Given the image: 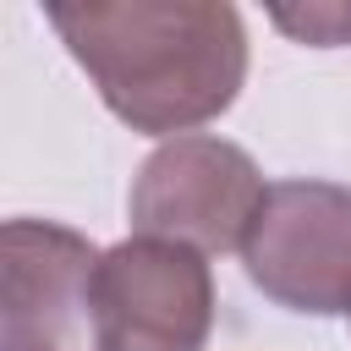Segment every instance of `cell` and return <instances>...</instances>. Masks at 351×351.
<instances>
[{
  "label": "cell",
  "instance_id": "obj_1",
  "mask_svg": "<svg viewBox=\"0 0 351 351\" xmlns=\"http://www.w3.org/2000/svg\"><path fill=\"white\" fill-rule=\"evenodd\" d=\"M49 27L104 110L148 137H186L247 82V27L225 0H55Z\"/></svg>",
  "mask_w": 351,
  "mask_h": 351
},
{
  "label": "cell",
  "instance_id": "obj_2",
  "mask_svg": "<svg viewBox=\"0 0 351 351\" xmlns=\"http://www.w3.org/2000/svg\"><path fill=\"white\" fill-rule=\"evenodd\" d=\"M263 170L252 165L247 148L214 137V132H186L159 143L132 181V230L197 247L203 258L214 252H241L258 208H263Z\"/></svg>",
  "mask_w": 351,
  "mask_h": 351
},
{
  "label": "cell",
  "instance_id": "obj_3",
  "mask_svg": "<svg viewBox=\"0 0 351 351\" xmlns=\"http://www.w3.org/2000/svg\"><path fill=\"white\" fill-rule=\"evenodd\" d=\"M247 280L291 313H351V186L340 181H269L263 208L241 241Z\"/></svg>",
  "mask_w": 351,
  "mask_h": 351
},
{
  "label": "cell",
  "instance_id": "obj_4",
  "mask_svg": "<svg viewBox=\"0 0 351 351\" xmlns=\"http://www.w3.org/2000/svg\"><path fill=\"white\" fill-rule=\"evenodd\" d=\"M99 351H203L214 335V269L197 247L126 236L93 274Z\"/></svg>",
  "mask_w": 351,
  "mask_h": 351
},
{
  "label": "cell",
  "instance_id": "obj_5",
  "mask_svg": "<svg viewBox=\"0 0 351 351\" xmlns=\"http://www.w3.org/2000/svg\"><path fill=\"white\" fill-rule=\"evenodd\" d=\"M99 247L55 219L0 225V351H99Z\"/></svg>",
  "mask_w": 351,
  "mask_h": 351
},
{
  "label": "cell",
  "instance_id": "obj_6",
  "mask_svg": "<svg viewBox=\"0 0 351 351\" xmlns=\"http://www.w3.org/2000/svg\"><path fill=\"white\" fill-rule=\"evenodd\" d=\"M269 22L280 33H291L296 44H313V49H335V44H351V5L346 0H329V5H274Z\"/></svg>",
  "mask_w": 351,
  "mask_h": 351
}]
</instances>
